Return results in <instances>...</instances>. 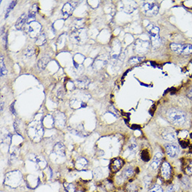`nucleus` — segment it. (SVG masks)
Listing matches in <instances>:
<instances>
[{"instance_id": "obj_1", "label": "nucleus", "mask_w": 192, "mask_h": 192, "mask_svg": "<svg viewBox=\"0 0 192 192\" xmlns=\"http://www.w3.org/2000/svg\"><path fill=\"white\" fill-rule=\"evenodd\" d=\"M166 119L170 124L176 127H182L187 124V116L185 112L177 108H170L166 112Z\"/></svg>"}, {"instance_id": "obj_2", "label": "nucleus", "mask_w": 192, "mask_h": 192, "mask_svg": "<svg viewBox=\"0 0 192 192\" xmlns=\"http://www.w3.org/2000/svg\"><path fill=\"white\" fill-rule=\"evenodd\" d=\"M174 169L169 162L164 160L159 170V176L164 184L170 185L174 179Z\"/></svg>"}, {"instance_id": "obj_3", "label": "nucleus", "mask_w": 192, "mask_h": 192, "mask_svg": "<svg viewBox=\"0 0 192 192\" xmlns=\"http://www.w3.org/2000/svg\"><path fill=\"white\" fill-rule=\"evenodd\" d=\"M136 173V170L132 166H127L126 167L123 168L121 173H120L119 176H117L116 177V182L117 185H121L125 184L127 181H129L134 176Z\"/></svg>"}, {"instance_id": "obj_4", "label": "nucleus", "mask_w": 192, "mask_h": 192, "mask_svg": "<svg viewBox=\"0 0 192 192\" xmlns=\"http://www.w3.org/2000/svg\"><path fill=\"white\" fill-rule=\"evenodd\" d=\"M159 6L158 3L154 2H146L143 4L142 11L145 16L152 17L156 16L159 12Z\"/></svg>"}, {"instance_id": "obj_5", "label": "nucleus", "mask_w": 192, "mask_h": 192, "mask_svg": "<svg viewBox=\"0 0 192 192\" xmlns=\"http://www.w3.org/2000/svg\"><path fill=\"white\" fill-rule=\"evenodd\" d=\"M41 29L42 27L39 22L32 21L27 25L25 30L31 38H37L41 34Z\"/></svg>"}, {"instance_id": "obj_6", "label": "nucleus", "mask_w": 192, "mask_h": 192, "mask_svg": "<svg viewBox=\"0 0 192 192\" xmlns=\"http://www.w3.org/2000/svg\"><path fill=\"white\" fill-rule=\"evenodd\" d=\"M165 152L171 159H176L179 156L180 149L176 143H166L164 145Z\"/></svg>"}, {"instance_id": "obj_7", "label": "nucleus", "mask_w": 192, "mask_h": 192, "mask_svg": "<svg viewBox=\"0 0 192 192\" xmlns=\"http://www.w3.org/2000/svg\"><path fill=\"white\" fill-rule=\"evenodd\" d=\"M150 46V44L149 42L143 41V40L141 39H138L134 43L133 50L138 55H145L149 51Z\"/></svg>"}, {"instance_id": "obj_8", "label": "nucleus", "mask_w": 192, "mask_h": 192, "mask_svg": "<svg viewBox=\"0 0 192 192\" xmlns=\"http://www.w3.org/2000/svg\"><path fill=\"white\" fill-rule=\"evenodd\" d=\"M164 155L161 152H157L150 164V169L152 172H157L159 170L162 162H164Z\"/></svg>"}, {"instance_id": "obj_9", "label": "nucleus", "mask_w": 192, "mask_h": 192, "mask_svg": "<svg viewBox=\"0 0 192 192\" xmlns=\"http://www.w3.org/2000/svg\"><path fill=\"white\" fill-rule=\"evenodd\" d=\"M124 165V160L121 158H115L110 164V170L113 173H116L121 170Z\"/></svg>"}, {"instance_id": "obj_10", "label": "nucleus", "mask_w": 192, "mask_h": 192, "mask_svg": "<svg viewBox=\"0 0 192 192\" xmlns=\"http://www.w3.org/2000/svg\"><path fill=\"white\" fill-rule=\"evenodd\" d=\"M162 138L169 143H174L177 140L176 131L171 129H165L162 133Z\"/></svg>"}, {"instance_id": "obj_11", "label": "nucleus", "mask_w": 192, "mask_h": 192, "mask_svg": "<svg viewBox=\"0 0 192 192\" xmlns=\"http://www.w3.org/2000/svg\"><path fill=\"white\" fill-rule=\"evenodd\" d=\"M108 63V57H105V55H101L100 57H96V59L94 60L93 68L96 70H100L101 68L104 67L105 65H106Z\"/></svg>"}, {"instance_id": "obj_12", "label": "nucleus", "mask_w": 192, "mask_h": 192, "mask_svg": "<svg viewBox=\"0 0 192 192\" xmlns=\"http://www.w3.org/2000/svg\"><path fill=\"white\" fill-rule=\"evenodd\" d=\"M121 52V44L118 41H115L113 43V46L111 48V56L113 59H117Z\"/></svg>"}, {"instance_id": "obj_13", "label": "nucleus", "mask_w": 192, "mask_h": 192, "mask_svg": "<svg viewBox=\"0 0 192 192\" xmlns=\"http://www.w3.org/2000/svg\"><path fill=\"white\" fill-rule=\"evenodd\" d=\"M182 171L185 176H192V159L185 160L182 165Z\"/></svg>"}, {"instance_id": "obj_14", "label": "nucleus", "mask_w": 192, "mask_h": 192, "mask_svg": "<svg viewBox=\"0 0 192 192\" xmlns=\"http://www.w3.org/2000/svg\"><path fill=\"white\" fill-rule=\"evenodd\" d=\"M180 187L182 190L187 191L191 188V182L190 180V177L184 175L181 179L180 180Z\"/></svg>"}, {"instance_id": "obj_15", "label": "nucleus", "mask_w": 192, "mask_h": 192, "mask_svg": "<svg viewBox=\"0 0 192 192\" xmlns=\"http://www.w3.org/2000/svg\"><path fill=\"white\" fill-rule=\"evenodd\" d=\"M82 30H76L75 31H73V34H71V38L73 39V40L74 41H76V43H81L82 41H85V39H87V35L85 36H81L82 35V34L83 33Z\"/></svg>"}, {"instance_id": "obj_16", "label": "nucleus", "mask_w": 192, "mask_h": 192, "mask_svg": "<svg viewBox=\"0 0 192 192\" xmlns=\"http://www.w3.org/2000/svg\"><path fill=\"white\" fill-rule=\"evenodd\" d=\"M124 191L125 192H138L139 185L137 184L136 182L129 180V181L125 185Z\"/></svg>"}, {"instance_id": "obj_17", "label": "nucleus", "mask_w": 192, "mask_h": 192, "mask_svg": "<svg viewBox=\"0 0 192 192\" xmlns=\"http://www.w3.org/2000/svg\"><path fill=\"white\" fill-rule=\"evenodd\" d=\"M73 6L71 4V3H67L64 5L62 8V13L63 16L65 18H68V17L72 15L73 11Z\"/></svg>"}, {"instance_id": "obj_18", "label": "nucleus", "mask_w": 192, "mask_h": 192, "mask_svg": "<svg viewBox=\"0 0 192 192\" xmlns=\"http://www.w3.org/2000/svg\"><path fill=\"white\" fill-rule=\"evenodd\" d=\"M90 82V79H89L87 76H83L77 80L76 85L77 87L80 89H86L88 87Z\"/></svg>"}, {"instance_id": "obj_19", "label": "nucleus", "mask_w": 192, "mask_h": 192, "mask_svg": "<svg viewBox=\"0 0 192 192\" xmlns=\"http://www.w3.org/2000/svg\"><path fill=\"white\" fill-rule=\"evenodd\" d=\"M53 152L57 155L60 157L65 156V146L62 144V143H57V144L54 146Z\"/></svg>"}, {"instance_id": "obj_20", "label": "nucleus", "mask_w": 192, "mask_h": 192, "mask_svg": "<svg viewBox=\"0 0 192 192\" xmlns=\"http://www.w3.org/2000/svg\"><path fill=\"white\" fill-rule=\"evenodd\" d=\"M100 188L101 189V191L104 192H112L114 190V185L113 183L110 182V180H105L100 186Z\"/></svg>"}, {"instance_id": "obj_21", "label": "nucleus", "mask_w": 192, "mask_h": 192, "mask_svg": "<svg viewBox=\"0 0 192 192\" xmlns=\"http://www.w3.org/2000/svg\"><path fill=\"white\" fill-rule=\"evenodd\" d=\"M136 4L134 2H125L123 3V10L127 13H132L136 9Z\"/></svg>"}, {"instance_id": "obj_22", "label": "nucleus", "mask_w": 192, "mask_h": 192, "mask_svg": "<svg viewBox=\"0 0 192 192\" xmlns=\"http://www.w3.org/2000/svg\"><path fill=\"white\" fill-rule=\"evenodd\" d=\"M50 60V57H48V56H44L43 57H41V58L39 60L38 64H37V65H38V67L40 68V69H42V70L45 69V67H47L48 64L49 63Z\"/></svg>"}, {"instance_id": "obj_23", "label": "nucleus", "mask_w": 192, "mask_h": 192, "mask_svg": "<svg viewBox=\"0 0 192 192\" xmlns=\"http://www.w3.org/2000/svg\"><path fill=\"white\" fill-rule=\"evenodd\" d=\"M26 21H27V15L25 13H23L18 19V21H17V22H16V27L17 30H21V29L23 27Z\"/></svg>"}, {"instance_id": "obj_24", "label": "nucleus", "mask_w": 192, "mask_h": 192, "mask_svg": "<svg viewBox=\"0 0 192 192\" xmlns=\"http://www.w3.org/2000/svg\"><path fill=\"white\" fill-rule=\"evenodd\" d=\"M148 33L150 34V36H157L159 35V31L160 30L158 27L155 26V25L150 24L149 26L147 27Z\"/></svg>"}, {"instance_id": "obj_25", "label": "nucleus", "mask_w": 192, "mask_h": 192, "mask_svg": "<svg viewBox=\"0 0 192 192\" xmlns=\"http://www.w3.org/2000/svg\"><path fill=\"white\" fill-rule=\"evenodd\" d=\"M150 39L151 44L154 49H157V48H158L160 46V45H161V39H160L159 35L150 36Z\"/></svg>"}, {"instance_id": "obj_26", "label": "nucleus", "mask_w": 192, "mask_h": 192, "mask_svg": "<svg viewBox=\"0 0 192 192\" xmlns=\"http://www.w3.org/2000/svg\"><path fill=\"white\" fill-rule=\"evenodd\" d=\"M148 192H166V191L164 187H163L161 185L155 183V184H153L151 186L150 188L149 189Z\"/></svg>"}, {"instance_id": "obj_27", "label": "nucleus", "mask_w": 192, "mask_h": 192, "mask_svg": "<svg viewBox=\"0 0 192 192\" xmlns=\"http://www.w3.org/2000/svg\"><path fill=\"white\" fill-rule=\"evenodd\" d=\"M37 11H38V6L35 4L32 6V7H31L30 11H29L28 19L33 20V18H35Z\"/></svg>"}, {"instance_id": "obj_28", "label": "nucleus", "mask_w": 192, "mask_h": 192, "mask_svg": "<svg viewBox=\"0 0 192 192\" xmlns=\"http://www.w3.org/2000/svg\"><path fill=\"white\" fill-rule=\"evenodd\" d=\"M153 177L150 176H146L144 179H143V182H144L145 187L148 189H150L152 185H153Z\"/></svg>"}, {"instance_id": "obj_29", "label": "nucleus", "mask_w": 192, "mask_h": 192, "mask_svg": "<svg viewBox=\"0 0 192 192\" xmlns=\"http://www.w3.org/2000/svg\"><path fill=\"white\" fill-rule=\"evenodd\" d=\"M46 40H47V38H46V36H45V33H41L36 38V44L39 45H41L46 42Z\"/></svg>"}, {"instance_id": "obj_30", "label": "nucleus", "mask_w": 192, "mask_h": 192, "mask_svg": "<svg viewBox=\"0 0 192 192\" xmlns=\"http://www.w3.org/2000/svg\"><path fill=\"white\" fill-rule=\"evenodd\" d=\"M192 54V45L183 44V52L182 55H188Z\"/></svg>"}, {"instance_id": "obj_31", "label": "nucleus", "mask_w": 192, "mask_h": 192, "mask_svg": "<svg viewBox=\"0 0 192 192\" xmlns=\"http://www.w3.org/2000/svg\"><path fill=\"white\" fill-rule=\"evenodd\" d=\"M87 162L85 158H80L76 161V167L78 169L84 168L85 166H87Z\"/></svg>"}, {"instance_id": "obj_32", "label": "nucleus", "mask_w": 192, "mask_h": 192, "mask_svg": "<svg viewBox=\"0 0 192 192\" xmlns=\"http://www.w3.org/2000/svg\"><path fill=\"white\" fill-rule=\"evenodd\" d=\"M64 189L67 192H76V187L72 183H64Z\"/></svg>"}, {"instance_id": "obj_33", "label": "nucleus", "mask_w": 192, "mask_h": 192, "mask_svg": "<svg viewBox=\"0 0 192 192\" xmlns=\"http://www.w3.org/2000/svg\"><path fill=\"white\" fill-rule=\"evenodd\" d=\"M144 59L143 57H133L129 59V64L131 65H134L136 64H138V63L141 62L143 61V59Z\"/></svg>"}, {"instance_id": "obj_34", "label": "nucleus", "mask_w": 192, "mask_h": 192, "mask_svg": "<svg viewBox=\"0 0 192 192\" xmlns=\"http://www.w3.org/2000/svg\"><path fill=\"white\" fill-rule=\"evenodd\" d=\"M35 53V49L33 46H28L26 49L24 50V54L27 57L32 56Z\"/></svg>"}, {"instance_id": "obj_35", "label": "nucleus", "mask_w": 192, "mask_h": 192, "mask_svg": "<svg viewBox=\"0 0 192 192\" xmlns=\"http://www.w3.org/2000/svg\"><path fill=\"white\" fill-rule=\"evenodd\" d=\"M1 76H5L6 74L7 73V68H6L5 65L4 64V58H3V56L1 55Z\"/></svg>"}, {"instance_id": "obj_36", "label": "nucleus", "mask_w": 192, "mask_h": 192, "mask_svg": "<svg viewBox=\"0 0 192 192\" xmlns=\"http://www.w3.org/2000/svg\"><path fill=\"white\" fill-rule=\"evenodd\" d=\"M141 157H142V159L143 160H145V161H149L150 158V155H149V153L147 150H145L143 151V152L141 154Z\"/></svg>"}, {"instance_id": "obj_37", "label": "nucleus", "mask_w": 192, "mask_h": 192, "mask_svg": "<svg viewBox=\"0 0 192 192\" xmlns=\"http://www.w3.org/2000/svg\"><path fill=\"white\" fill-rule=\"evenodd\" d=\"M16 4H17V1H13V2H11V4L9 5V7H8V9H7V14H6V16H5V18H7V16H8V14H9V12H10V11H11V10L13 9V8H14V7H15Z\"/></svg>"}, {"instance_id": "obj_38", "label": "nucleus", "mask_w": 192, "mask_h": 192, "mask_svg": "<svg viewBox=\"0 0 192 192\" xmlns=\"http://www.w3.org/2000/svg\"><path fill=\"white\" fill-rule=\"evenodd\" d=\"M79 25H81V26L82 27L84 26V21H83V19L76 20L75 22V24H74V26L78 29H81V27H80Z\"/></svg>"}, {"instance_id": "obj_39", "label": "nucleus", "mask_w": 192, "mask_h": 192, "mask_svg": "<svg viewBox=\"0 0 192 192\" xmlns=\"http://www.w3.org/2000/svg\"><path fill=\"white\" fill-rule=\"evenodd\" d=\"M129 150L131 152H135L136 150H137V145L136 143H131L130 145L129 146Z\"/></svg>"}, {"instance_id": "obj_40", "label": "nucleus", "mask_w": 192, "mask_h": 192, "mask_svg": "<svg viewBox=\"0 0 192 192\" xmlns=\"http://www.w3.org/2000/svg\"><path fill=\"white\" fill-rule=\"evenodd\" d=\"M187 96H188V98H190V99L192 100V87H190V88L189 89V90H187Z\"/></svg>"}, {"instance_id": "obj_41", "label": "nucleus", "mask_w": 192, "mask_h": 192, "mask_svg": "<svg viewBox=\"0 0 192 192\" xmlns=\"http://www.w3.org/2000/svg\"><path fill=\"white\" fill-rule=\"evenodd\" d=\"M3 105H4V103L2 102V104H1V111L3 110Z\"/></svg>"}, {"instance_id": "obj_42", "label": "nucleus", "mask_w": 192, "mask_h": 192, "mask_svg": "<svg viewBox=\"0 0 192 192\" xmlns=\"http://www.w3.org/2000/svg\"><path fill=\"white\" fill-rule=\"evenodd\" d=\"M119 192H122V191H119Z\"/></svg>"}]
</instances>
